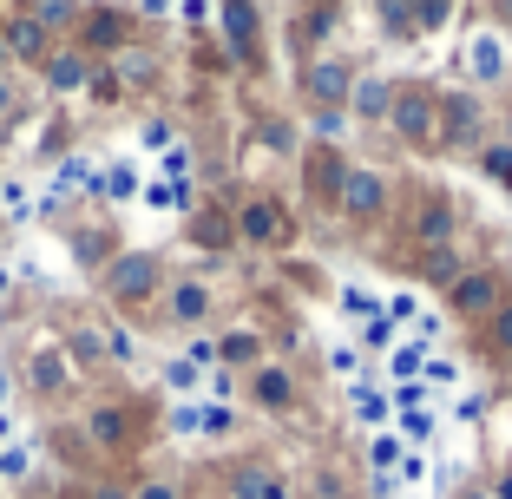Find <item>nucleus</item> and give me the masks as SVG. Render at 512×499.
<instances>
[{"label":"nucleus","instance_id":"nucleus-10","mask_svg":"<svg viewBox=\"0 0 512 499\" xmlns=\"http://www.w3.org/2000/svg\"><path fill=\"white\" fill-rule=\"evenodd\" d=\"M86 434L106 447V454H119L125 440H132V421H125V408H92L86 414Z\"/></svg>","mask_w":512,"mask_h":499},{"label":"nucleus","instance_id":"nucleus-38","mask_svg":"<svg viewBox=\"0 0 512 499\" xmlns=\"http://www.w3.org/2000/svg\"><path fill=\"white\" fill-rule=\"evenodd\" d=\"M7 66H14V60H7V46H0V79H7Z\"/></svg>","mask_w":512,"mask_h":499},{"label":"nucleus","instance_id":"nucleus-7","mask_svg":"<svg viewBox=\"0 0 512 499\" xmlns=\"http://www.w3.org/2000/svg\"><path fill=\"white\" fill-rule=\"evenodd\" d=\"M79 27H86V33H79L86 46H106V53H119L132 14H125V7H92V14H79ZM86 46H79V53H86Z\"/></svg>","mask_w":512,"mask_h":499},{"label":"nucleus","instance_id":"nucleus-9","mask_svg":"<svg viewBox=\"0 0 512 499\" xmlns=\"http://www.w3.org/2000/svg\"><path fill=\"white\" fill-rule=\"evenodd\" d=\"M230 499H289V486L276 480L270 467H256V460H250V467H237V480H230Z\"/></svg>","mask_w":512,"mask_h":499},{"label":"nucleus","instance_id":"nucleus-17","mask_svg":"<svg viewBox=\"0 0 512 499\" xmlns=\"http://www.w3.org/2000/svg\"><path fill=\"white\" fill-rule=\"evenodd\" d=\"M191 243L197 250H224V243H237V230H230L224 211H197L191 217Z\"/></svg>","mask_w":512,"mask_h":499},{"label":"nucleus","instance_id":"nucleus-33","mask_svg":"<svg viewBox=\"0 0 512 499\" xmlns=\"http://www.w3.org/2000/svg\"><path fill=\"white\" fill-rule=\"evenodd\" d=\"M394 454H401V447H394V440H375V454H368V460H375V467L388 473V467H394Z\"/></svg>","mask_w":512,"mask_h":499},{"label":"nucleus","instance_id":"nucleus-19","mask_svg":"<svg viewBox=\"0 0 512 499\" xmlns=\"http://www.w3.org/2000/svg\"><path fill=\"white\" fill-rule=\"evenodd\" d=\"M211 355H224V362H256V355H263V342H256L250 329H230L224 342H211Z\"/></svg>","mask_w":512,"mask_h":499},{"label":"nucleus","instance_id":"nucleus-16","mask_svg":"<svg viewBox=\"0 0 512 499\" xmlns=\"http://www.w3.org/2000/svg\"><path fill=\"white\" fill-rule=\"evenodd\" d=\"M158 79V60H151L145 46H119V66H112V86H145Z\"/></svg>","mask_w":512,"mask_h":499},{"label":"nucleus","instance_id":"nucleus-37","mask_svg":"<svg viewBox=\"0 0 512 499\" xmlns=\"http://www.w3.org/2000/svg\"><path fill=\"white\" fill-rule=\"evenodd\" d=\"M460 499H493V493H486V486H467V493H460Z\"/></svg>","mask_w":512,"mask_h":499},{"label":"nucleus","instance_id":"nucleus-11","mask_svg":"<svg viewBox=\"0 0 512 499\" xmlns=\"http://www.w3.org/2000/svg\"><path fill=\"white\" fill-rule=\"evenodd\" d=\"M453 230V211H447V197H427L421 217H414V243H427V250H440Z\"/></svg>","mask_w":512,"mask_h":499},{"label":"nucleus","instance_id":"nucleus-28","mask_svg":"<svg viewBox=\"0 0 512 499\" xmlns=\"http://www.w3.org/2000/svg\"><path fill=\"white\" fill-rule=\"evenodd\" d=\"M73 355H79V362L92 368V362H99V355H106V342H99V335H92V329H79V335H73Z\"/></svg>","mask_w":512,"mask_h":499},{"label":"nucleus","instance_id":"nucleus-27","mask_svg":"<svg viewBox=\"0 0 512 499\" xmlns=\"http://www.w3.org/2000/svg\"><path fill=\"white\" fill-rule=\"evenodd\" d=\"M480 165H486V171H493V178H499V184H512V145H493V152H486V158H480Z\"/></svg>","mask_w":512,"mask_h":499},{"label":"nucleus","instance_id":"nucleus-23","mask_svg":"<svg viewBox=\"0 0 512 499\" xmlns=\"http://www.w3.org/2000/svg\"><path fill=\"white\" fill-rule=\"evenodd\" d=\"M499 66H506V53H499V40H493V33H480V40H473V73H480V79H493Z\"/></svg>","mask_w":512,"mask_h":499},{"label":"nucleus","instance_id":"nucleus-13","mask_svg":"<svg viewBox=\"0 0 512 499\" xmlns=\"http://www.w3.org/2000/svg\"><path fill=\"white\" fill-rule=\"evenodd\" d=\"M473 132H480V106H473V99H447V112H440V138H447V145H467Z\"/></svg>","mask_w":512,"mask_h":499},{"label":"nucleus","instance_id":"nucleus-26","mask_svg":"<svg viewBox=\"0 0 512 499\" xmlns=\"http://www.w3.org/2000/svg\"><path fill=\"white\" fill-rule=\"evenodd\" d=\"M381 27H388L394 40H414V7H394L388 0V7H381Z\"/></svg>","mask_w":512,"mask_h":499},{"label":"nucleus","instance_id":"nucleus-6","mask_svg":"<svg viewBox=\"0 0 512 499\" xmlns=\"http://www.w3.org/2000/svg\"><path fill=\"white\" fill-rule=\"evenodd\" d=\"M388 204V178L381 171H342V211L348 217H375Z\"/></svg>","mask_w":512,"mask_h":499},{"label":"nucleus","instance_id":"nucleus-30","mask_svg":"<svg viewBox=\"0 0 512 499\" xmlns=\"http://www.w3.org/2000/svg\"><path fill=\"white\" fill-rule=\"evenodd\" d=\"M99 191H106V197H132L138 184H132V171H112V178H99Z\"/></svg>","mask_w":512,"mask_h":499},{"label":"nucleus","instance_id":"nucleus-18","mask_svg":"<svg viewBox=\"0 0 512 499\" xmlns=\"http://www.w3.org/2000/svg\"><path fill=\"white\" fill-rule=\"evenodd\" d=\"M256 401H263V408H289V401H296L289 368H263V375H256Z\"/></svg>","mask_w":512,"mask_h":499},{"label":"nucleus","instance_id":"nucleus-36","mask_svg":"<svg viewBox=\"0 0 512 499\" xmlns=\"http://www.w3.org/2000/svg\"><path fill=\"white\" fill-rule=\"evenodd\" d=\"M493 499H512V473H506V480H499V486H493Z\"/></svg>","mask_w":512,"mask_h":499},{"label":"nucleus","instance_id":"nucleus-29","mask_svg":"<svg viewBox=\"0 0 512 499\" xmlns=\"http://www.w3.org/2000/svg\"><path fill=\"white\" fill-rule=\"evenodd\" d=\"M493 348H512V303L493 309Z\"/></svg>","mask_w":512,"mask_h":499},{"label":"nucleus","instance_id":"nucleus-31","mask_svg":"<svg viewBox=\"0 0 512 499\" xmlns=\"http://www.w3.org/2000/svg\"><path fill=\"white\" fill-rule=\"evenodd\" d=\"M132 499H178V486H171V480H145Z\"/></svg>","mask_w":512,"mask_h":499},{"label":"nucleus","instance_id":"nucleus-24","mask_svg":"<svg viewBox=\"0 0 512 499\" xmlns=\"http://www.w3.org/2000/svg\"><path fill=\"white\" fill-rule=\"evenodd\" d=\"M27 14L40 20L46 33H53V27H79V7H66V0H46V7H27Z\"/></svg>","mask_w":512,"mask_h":499},{"label":"nucleus","instance_id":"nucleus-34","mask_svg":"<svg viewBox=\"0 0 512 499\" xmlns=\"http://www.w3.org/2000/svg\"><path fill=\"white\" fill-rule=\"evenodd\" d=\"M106 355H119V362H125V355H132V335L112 329V335H106Z\"/></svg>","mask_w":512,"mask_h":499},{"label":"nucleus","instance_id":"nucleus-1","mask_svg":"<svg viewBox=\"0 0 512 499\" xmlns=\"http://www.w3.org/2000/svg\"><path fill=\"white\" fill-rule=\"evenodd\" d=\"M99 283H106V296L112 303H145V296H158V257H145V250H125V257H112L106 263V276H99Z\"/></svg>","mask_w":512,"mask_h":499},{"label":"nucleus","instance_id":"nucleus-20","mask_svg":"<svg viewBox=\"0 0 512 499\" xmlns=\"http://www.w3.org/2000/svg\"><path fill=\"white\" fill-rule=\"evenodd\" d=\"M224 33H230V46H237V53H250V40H256V7H224Z\"/></svg>","mask_w":512,"mask_h":499},{"label":"nucleus","instance_id":"nucleus-4","mask_svg":"<svg viewBox=\"0 0 512 499\" xmlns=\"http://www.w3.org/2000/svg\"><path fill=\"white\" fill-rule=\"evenodd\" d=\"M0 46H7V60H33V66H40L46 53H53V33H46L33 14H7V27H0Z\"/></svg>","mask_w":512,"mask_h":499},{"label":"nucleus","instance_id":"nucleus-32","mask_svg":"<svg viewBox=\"0 0 512 499\" xmlns=\"http://www.w3.org/2000/svg\"><path fill=\"white\" fill-rule=\"evenodd\" d=\"M355 408H362V421H381V414H388V401H381V394H355Z\"/></svg>","mask_w":512,"mask_h":499},{"label":"nucleus","instance_id":"nucleus-25","mask_svg":"<svg viewBox=\"0 0 512 499\" xmlns=\"http://www.w3.org/2000/svg\"><path fill=\"white\" fill-rule=\"evenodd\" d=\"M447 20H453L447 0H427V7H414V33H434V27H447Z\"/></svg>","mask_w":512,"mask_h":499},{"label":"nucleus","instance_id":"nucleus-12","mask_svg":"<svg viewBox=\"0 0 512 499\" xmlns=\"http://www.w3.org/2000/svg\"><path fill=\"white\" fill-rule=\"evenodd\" d=\"M348 86H355V79H348V66H342V60H316V66H309V92H316L322 106L348 99Z\"/></svg>","mask_w":512,"mask_h":499},{"label":"nucleus","instance_id":"nucleus-22","mask_svg":"<svg viewBox=\"0 0 512 499\" xmlns=\"http://www.w3.org/2000/svg\"><path fill=\"white\" fill-rule=\"evenodd\" d=\"M427 283H460V257H453V243H440V250H427Z\"/></svg>","mask_w":512,"mask_h":499},{"label":"nucleus","instance_id":"nucleus-2","mask_svg":"<svg viewBox=\"0 0 512 499\" xmlns=\"http://www.w3.org/2000/svg\"><path fill=\"white\" fill-rule=\"evenodd\" d=\"M388 125H394V138H407V145H440V106H434V92H394Z\"/></svg>","mask_w":512,"mask_h":499},{"label":"nucleus","instance_id":"nucleus-5","mask_svg":"<svg viewBox=\"0 0 512 499\" xmlns=\"http://www.w3.org/2000/svg\"><path fill=\"white\" fill-rule=\"evenodd\" d=\"M40 73H46L53 92H79V86H92V53H79V46H53V53L40 60Z\"/></svg>","mask_w":512,"mask_h":499},{"label":"nucleus","instance_id":"nucleus-14","mask_svg":"<svg viewBox=\"0 0 512 499\" xmlns=\"http://www.w3.org/2000/svg\"><path fill=\"white\" fill-rule=\"evenodd\" d=\"M348 106L362 112V119H388V106H394L388 79H355V86H348Z\"/></svg>","mask_w":512,"mask_h":499},{"label":"nucleus","instance_id":"nucleus-35","mask_svg":"<svg viewBox=\"0 0 512 499\" xmlns=\"http://www.w3.org/2000/svg\"><path fill=\"white\" fill-rule=\"evenodd\" d=\"M7 112H14V86H7V79H0V119H7Z\"/></svg>","mask_w":512,"mask_h":499},{"label":"nucleus","instance_id":"nucleus-21","mask_svg":"<svg viewBox=\"0 0 512 499\" xmlns=\"http://www.w3.org/2000/svg\"><path fill=\"white\" fill-rule=\"evenodd\" d=\"M27 375H33V388H40V394H53V388H60V381H66V362H60V355H53V348H40V355H33V368H27Z\"/></svg>","mask_w":512,"mask_h":499},{"label":"nucleus","instance_id":"nucleus-8","mask_svg":"<svg viewBox=\"0 0 512 499\" xmlns=\"http://www.w3.org/2000/svg\"><path fill=\"white\" fill-rule=\"evenodd\" d=\"M453 309H460V316H486V309H499V276H486V270L460 276V283H453Z\"/></svg>","mask_w":512,"mask_h":499},{"label":"nucleus","instance_id":"nucleus-15","mask_svg":"<svg viewBox=\"0 0 512 499\" xmlns=\"http://www.w3.org/2000/svg\"><path fill=\"white\" fill-rule=\"evenodd\" d=\"M204 316H211V289H204V283H178V289H171V322L191 329V322H204Z\"/></svg>","mask_w":512,"mask_h":499},{"label":"nucleus","instance_id":"nucleus-3","mask_svg":"<svg viewBox=\"0 0 512 499\" xmlns=\"http://www.w3.org/2000/svg\"><path fill=\"white\" fill-rule=\"evenodd\" d=\"M230 230H237V243H256V250H270V243H283V211H276L270 197H250L237 217H230Z\"/></svg>","mask_w":512,"mask_h":499}]
</instances>
